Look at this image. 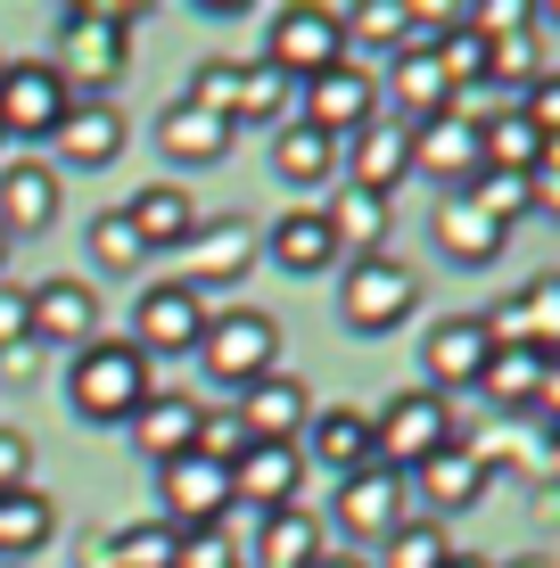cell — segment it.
Listing matches in <instances>:
<instances>
[{
    "label": "cell",
    "instance_id": "cell-1",
    "mask_svg": "<svg viewBox=\"0 0 560 568\" xmlns=\"http://www.w3.org/2000/svg\"><path fill=\"white\" fill-rule=\"evenodd\" d=\"M157 387V371H149L141 355H132V338H91L74 346V371H67V404L83 413L91 428H124L132 413H141V396Z\"/></svg>",
    "mask_w": 560,
    "mask_h": 568
},
{
    "label": "cell",
    "instance_id": "cell-2",
    "mask_svg": "<svg viewBox=\"0 0 560 568\" xmlns=\"http://www.w3.org/2000/svg\"><path fill=\"white\" fill-rule=\"evenodd\" d=\"M132 9H67L58 17V83L74 91V100H108L115 83H124L132 67Z\"/></svg>",
    "mask_w": 560,
    "mask_h": 568
},
{
    "label": "cell",
    "instance_id": "cell-3",
    "mask_svg": "<svg viewBox=\"0 0 560 568\" xmlns=\"http://www.w3.org/2000/svg\"><path fill=\"white\" fill-rule=\"evenodd\" d=\"M446 445H461V428H454V404L429 396V387H404V396H388L371 413V462L396 469V478H413V469L429 454H446Z\"/></svg>",
    "mask_w": 560,
    "mask_h": 568
},
{
    "label": "cell",
    "instance_id": "cell-4",
    "mask_svg": "<svg viewBox=\"0 0 560 568\" xmlns=\"http://www.w3.org/2000/svg\"><path fill=\"white\" fill-rule=\"evenodd\" d=\"M182 272H173V288H190L206 313H215V297L223 288H240L247 272H256V256H264V240H256V223H240V214H198V231H190L182 247Z\"/></svg>",
    "mask_w": 560,
    "mask_h": 568
},
{
    "label": "cell",
    "instance_id": "cell-5",
    "mask_svg": "<svg viewBox=\"0 0 560 568\" xmlns=\"http://www.w3.org/2000/svg\"><path fill=\"white\" fill-rule=\"evenodd\" d=\"M420 305V272L396 264V256H346V281H338V322L355 338H388V329L413 322Z\"/></svg>",
    "mask_w": 560,
    "mask_h": 568
},
{
    "label": "cell",
    "instance_id": "cell-6",
    "mask_svg": "<svg viewBox=\"0 0 560 568\" xmlns=\"http://www.w3.org/2000/svg\"><path fill=\"white\" fill-rule=\"evenodd\" d=\"M273 363H281V329H273V313H256V305L206 313V329H198V371H206V379H223L231 396H240V387L273 379Z\"/></svg>",
    "mask_w": 560,
    "mask_h": 568
},
{
    "label": "cell",
    "instance_id": "cell-7",
    "mask_svg": "<svg viewBox=\"0 0 560 568\" xmlns=\"http://www.w3.org/2000/svg\"><path fill=\"white\" fill-rule=\"evenodd\" d=\"M346 50V26L338 9H322V0H297V9H273V26H264V67L288 74V83H314V74H330Z\"/></svg>",
    "mask_w": 560,
    "mask_h": 568
},
{
    "label": "cell",
    "instance_id": "cell-8",
    "mask_svg": "<svg viewBox=\"0 0 560 568\" xmlns=\"http://www.w3.org/2000/svg\"><path fill=\"white\" fill-rule=\"evenodd\" d=\"M231 519V469L206 462V454H182L157 469V527L173 536H215Z\"/></svg>",
    "mask_w": 560,
    "mask_h": 568
},
{
    "label": "cell",
    "instance_id": "cell-9",
    "mask_svg": "<svg viewBox=\"0 0 560 568\" xmlns=\"http://www.w3.org/2000/svg\"><path fill=\"white\" fill-rule=\"evenodd\" d=\"M404 519H413V495H404L396 469L363 462V469H346V478H338V495H330V527H338L346 544H355V552H363V544H388Z\"/></svg>",
    "mask_w": 560,
    "mask_h": 568
},
{
    "label": "cell",
    "instance_id": "cell-10",
    "mask_svg": "<svg viewBox=\"0 0 560 568\" xmlns=\"http://www.w3.org/2000/svg\"><path fill=\"white\" fill-rule=\"evenodd\" d=\"M371 115H379V74L363 67V58H338L330 74L297 83V124H314L322 141H355Z\"/></svg>",
    "mask_w": 560,
    "mask_h": 568
},
{
    "label": "cell",
    "instance_id": "cell-11",
    "mask_svg": "<svg viewBox=\"0 0 560 568\" xmlns=\"http://www.w3.org/2000/svg\"><path fill=\"white\" fill-rule=\"evenodd\" d=\"M67 108H74V91L58 83L50 58H9L0 67V141H50Z\"/></svg>",
    "mask_w": 560,
    "mask_h": 568
},
{
    "label": "cell",
    "instance_id": "cell-12",
    "mask_svg": "<svg viewBox=\"0 0 560 568\" xmlns=\"http://www.w3.org/2000/svg\"><path fill=\"white\" fill-rule=\"evenodd\" d=\"M198 329H206V305L190 297V288H141V305H132V355H141L149 371L157 363H182V355H198Z\"/></svg>",
    "mask_w": 560,
    "mask_h": 568
},
{
    "label": "cell",
    "instance_id": "cell-13",
    "mask_svg": "<svg viewBox=\"0 0 560 568\" xmlns=\"http://www.w3.org/2000/svg\"><path fill=\"white\" fill-rule=\"evenodd\" d=\"M124 141H132V124L115 100H74L50 132V173H108L124 156Z\"/></svg>",
    "mask_w": 560,
    "mask_h": 568
},
{
    "label": "cell",
    "instance_id": "cell-14",
    "mask_svg": "<svg viewBox=\"0 0 560 568\" xmlns=\"http://www.w3.org/2000/svg\"><path fill=\"white\" fill-rule=\"evenodd\" d=\"M487 363H495V338L478 329V313H454V322H437L429 338H420V371H429V396H461V387H478L487 379Z\"/></svg>",
    "mask_w": 560,
    "mask_h": 568
},
{
    "label": "cell",
    "instance_id": "cell-15",
    "mask_svg": "<svg viewBox=\"0 0 560 568\" xmlns=\"http://www.w3.org/2000/svg\"><path fill=\"white\" fill-rule=\"evenodd\" d=\"M305 420H314V396H305L297 371H273V379L240 387V404H231V428H240L247 445H297Z\"/></svg>",
    "mask_w": 560,
    "mask_h": 568
},
{
    "label": "cell",
    "instance_id": "cell-16",
    "mask_svg": "<svg viewBox=\"0 0 560 568\" xmlns=\"http://www.w3.org/2000/svg\"><path fill=\"white\" fill-rule=\"evenodd\" d=\"M487 478H495V469L478 462L470 445H446V454H429L413 478H404V495H413V519H437V527H446L454 511H470V503L487 495Z\"/></svg>",
    "mask_w": 560,
    "mask_h": 568
},
{
    "label": "cell",
    "instance_id": "cell-17",
    "mask_svg": "<svg viewBox=\"0 0 560 568\" xmlns=\"http://www.w3.org/2000/svg\"><path fill=\"white\" fill-rule=\"evenodd\" d=\"M26 322L42 346H91L100 338V288L74 281V272H58V281H33L26 288Z\"/></svg>",
    "mask_w": 560,
    "mask_h": 568
},
{
    "label": "cell",
    "instance_id": "cell-18",
    "mask_svg": "<svg viewBox=\"0 0 560 568\" xmlns=\"http://www.w3.org/2000/svg\"><path fill=\"white\" fill-rule=\"evenodd\" d=\"M338 165H346V182H355V190L388 199L404 173H413V124H396V115H371L355 141H338Z\"/></svg>",
    "mask_w": 560,
    "mask_h": 568
},
{
    "label": "cell",
    "instance_id": "cell-19",
    "mask_svg": "<svg viewBox=\"0 0 560 568\" xmlns=\"http://www.w3.org/2000/svg\"><path fill=\"white\" fill-rule=\"evenodd\" d=\"M413 173H429V182L446 190H470L478 173H487V149H478V124H461V115H429V124H413Z\"/></svg>",
    "mask_w": 560,
    "mask_h": 568
},
{
    "label": "cell",
    "instance_id": "cell-20",
    "mask_svg": "<svg viewBox=\"0 0 560 568\" xmlns=\"http://www.w3.org/2000/svg\"><path fill=\"white\" fill-rule=\"evenodd\" d=\"M454 108V83L446 67H437L429 50H396L388 74H379V115H396V124H429V115Z\"/></svg>",
    "mask_w": 560,
    "mask_h": 568
},
{
    "label": "cell",
    "instance_id": "cell-21",
    "mask_svg": "<svg viewBox=\"0 0 560 568\" xmlns=\"http://www.w3.org/2000/svg\"><path fill=\"white\" fill-rule=\"evenodd\" d=\"M297 495H305V454L297 445H240V462H231V503L288 511Z\"/></svg>",
    "mask_w": 560,
    "mask_h": 568
},
{
    "label": "cell",
    "instance_id": "cell-22",
    "mask_svg": "<svg viewBox=\"0 0 560 568\" xmlns=\"http://www.w3.org/2000/svg\"><path fill=\"white\" fill-rule=\"evenodd\" d=\"M198 420H206V404H198V396H173V387L157 396V387H149V396H141V413H132L124 428H132V445H141V454L165 469V462L198 454Z\"/></svg>",
    "mask_w": 560,
    "mask_h": 568
},
{
    "label": "cell",
    "instance_id": "cell-23",
    "mask_svg": "<svg viewBox=\"0 0 560 568\" xmlns=\"http://www.w3.org/2000/svg\"><path fill=\"white\" fill-rule=\"evenodd\" d=\"M58 206H67V190H58L50 165H0V240H42L58 223Z\"/></svg>",
    "mask_w": 560,
    "mask_h": 568
},
{
    "label": "cell",
    "instance_id": "cell-24",
    "mask_svg": "<svg viewBox=\"0 0 560 568\" xmlns=\"http://www.w3.org/2000/svg\"><path fill=\"white\" fill-rule=\"evenodd\" d=\"M478 329H487L495 346H528V355H552V346H560V281H528L511 305L478 313Z\"/></svg>",
    "mask_w": 560,
    "mask_h": 568
},
{
    "label": "cell",
    "instance_id": "cell-25",
    "mask_svg": "<svg viewBox=\"0 0 560 568\" xmlns=\"http://www.w3.org/2000/svg\"><path fill=\"white\" fill-rule=\"evenodd\" d=\"M231 141H240V124H223V115H206V108H190V100H165L157 115V156L165 165H223Z\"/></svg>",
    "mask_w": 560,
    "mask_h": 568
},
{
    "label": "cell",
    "instance_id": "cell-26",
    "mask_svg": "<svg viewBox=\"0 0 560 568\" xmlns=\"http://www.w3.org/2000/svg\"><path fill=\"white\" fill-rule=\"evenodd\" d=\"M256 240H264V256H273L288 281H314V272L346 264V256H338V240H330V223H322V206H288L273 231H256Z\"/></svg>",
    "mask_w": 560,
    "mask_h": 568
},
{
    "label": "cell",
    "instance_id": "cell-27",
    "mask_svg": "<svg viewBox=\"0 0 560 568\" xmlns=\"http://www.w3.org/2000/svg\"><path fill=\"white\" fill-rule=\"evenodd\" d=\"M297 454L322 462V469H338V478H346V469H363V462H371V413H355V404H314Z\"/></svg>",
    "mask_w": 560,
    "mask_h": 568
},
{
    "label": "cell",
    "instance_id": "cell-28",
    "mask_svg": "<svg viewBox=\"0 0 560 568\" xmlns=\"http://www.w3.org/2000/svg\"><path fill=\"white\" fill-rule=\"evenodd\" d=\"M124 223H132V240L157 256V247H182L190 231H198V206H190L182 182H141V190L124 199Z\"/></svg>",
    "mask_w": 560,
    "mask_h": 568
},
{
    "label": "cell",
    "instance_id": "cell-29",
    "mask_svg": "<svg viewBox=\"0 0 560 568\" xmlns=\"http://www.w3.org/2000/svg\"><path fill=\"white\" fill-rule=\"evenodd\" d=\"M322 223H330L338 256H388V231H396V214H388V199H371V190L338 182V190H330V206H322Z\"/></svg>",
    "mask_w": 560,
    "mask_h": 568
},
{
    "label": "cell",
    "instance_id": "cell-30",
    "mask_svg": "<svg viewBox=\"0 0 560 568\" xmlns=\"http://www.w3.org/2000/svg\"><path fill=\"white\" fill-rule=\"evenodd\" d=\"M487 404L495 413H544L552 404V355H528V346H495L487 363Z\"/></svg>",
    "mask_w": 560,
    "mask_h": 568
},
{
    "label": "cell",
    "instance_id": "cell-31",
    "mask_svg": "<svg viewBox=\"0 0 560 568\" xmlns=\"http://www.w3.org/2000/svg\"><path fill=\"white\" fill-rule=\"evenodd\" d=\"M429 231H437V247H446L454 264H470V272H478V264H495V256L511 247V231H495L487 214H478L470 199H461V190H446V199H437Z\"/></svg>",
    "mask_w": 560,
    "mask_h": 568
},
{
    "label": "cell",
    "instance_id": "cell-32",
    "mask_svg": "<svg viewBox=\"0 0 560 568\" xmlns=\"http://www.w3.org/2000/svg\"><path fill=\"white\" fill-rule=\"evenodd\" d=\"M330 544H322V519L305 511V503H288V511H264L256 527V560L247 568H314Z\"/></svg>",
    "mask_w": 560,
    "mask_h": 568
},
{
    "label": "cell",
    "instance_id": "cell-33",
    "mask_svg": "<svg viewBox=\"0 0 560 568\" xmlns=\"http://www.w3.org/2000/svg\"><path fill=\"white\" fill-rule=\"evenodd\" d=\"M50 536H58V503L42 495V486H17V495H0V568H26Z\"/></svg>",
    "mask_w": 560,
    "mask_h": 568
},
{
    "label": "cell",
    "instance_id": "cell-34",
    "mask_svg": "<svg viewBox=\"0 0 560 568\" xmlns=\"http://www.w3.org/2000/svg\"><path fill=\"white\" fill-rule=\"evenodd\" d=\"M273 173H281L288 190H330L338 182V141H322L314 124L288 115V124L273 132Z\"/></svg>",
    "mask_w": 560,
    "mask_h": 568
},
{
    "label": "cell",
    "instance_id": "cell-35",
    "mask_svg": "<svg viewBox=\"0 0 560 568\" xmlns=\"http://www.w3.org/2000/svg\"><path fill=\"white\" fill-rule=\"evenodd\" d=\"M288 115H297V83H288V74H273L256 58V67H240V108H231V124H288Z\"/></svg>",
    "mask_w": 560,
    "mask_h": 568
},
{
    "label": "cell",
    "instance_id": "cell-36",
    "mask_svg": "<svg viewBox=\"0 0 560 568\" xmlns=\"http://www.w3.org/2000/svg\"><path fill=\"white\" fill-rule=\"evenodd\" d=\"M338 26H346V50H413V9L404 0H363V9H338Z\"/></svg>",
    "mask_w": 560,
    "mask_h": 568
},
{
    "label": "cell",
    "instance_id": "cell-37",
    "mask_svg": "<svg viewBox=\"0 0 560 568\" xmlns=\"http://www.w3.org/2000/svg\"><path fill=\"white\" fill-rule=\"evenodd\" d=\"M429 58L446 67L454 91H487V33H470V17H454V26L429 42Z\"/></svg>",
    "mask_w": 560,
    "mask_h": 568
},
{
    "label": "cell",
    "instance_id": "cell-38",
    "mask_svg": "<svg viewBox=\"0 0 560 568\" xmlns=\"http://www.w3.org/2000/svg\"><path fill=\"white\" fill-rule=\"evenodd\" d=\"M478 149H487V173H536V156H544L552 141H536V132L519 124V108H503L487 132H478Z\"/></svg>",
    "mask_w": 560,
    "mask_h": 568
},
{
    "label": "cell",
    "instance_id": "cell-39",
    "mask_svg": "<svg viewBox=\"0 0 560 568\" xmlns=\"http://www.w3.org/2000/svg\"><path fill=\"white\" fill-rule=\"evenodd\" d=\"M173 527H157V519H132V527H115L108 536V552H100V568H173Z\"/></svg>",
    "mask_w": 560,
    "mask_h": 568
},
{
    "label": "cell",
    "instance_id": "cell-40",
    "mask_svg": "<svg viewBox=\"0 0 560 568\" xmlns=\"http://www.w3.org/2000/svg\"><path fill=\"white\" fill-rule=\"evenodd\" d=\"M454 560V536L437 519H404L388 544H379V568H446Z\"/></svg>",
    "mask_w": 560,
    "mask_h": 568
},
{
    "label": "cell",
    "instance_id": "cell-41",
    "mask_svg": "<svg viewBox=\"0 0 560 568\" xmlns=\"http://www.w3.org/2000/svg\"><path fill=\"white\" fill-rule=\"evenodd\" d=\"M83 247H91V264H100V272H141V264H149V247L132 240V223H124V206H115V214H91V223H83Z\"/></svg>",
    "mask_w": 560,
    "mask_h": 568
},
{
    "label": "cell",
    "instance_id": "cell-42",
    "mask_svg": "<svg viewBox=\"0 0 560 568\" xmlns=\"http://www.w3.org/2000/svg\"><path fill=\"white\" fill-rule=\"evenodd\" d=\"M190 108H206V115H223L231 124V108H240V67H231V58H206L198 74H190V91H182Z\"/></svg>",
    "mask_w": 560,
    "mask_h": 568
},
{
    "label": "cell",
    "instance_id": "cell-43",
    "mask_svg": "<svg viewBox=\"0 0 560 568\" xmlns=\"http://www.w3.org/2000/svg\"><path fill=\"white\" fill-rule=\"evenodd\" d=\"M17 486H33V437L0 428V495H17Z\"/></svg>",
    "mask_w": 560,
    "mask_h": 568
},
{
    "label": "cell",
    "instance_id": "cell-44",
    "mask_svg": "<svg viewBox=\"0 0 560 568\" xmlns=\"http://www.w3.org/2000/svg\"><path fill=\"white\" fill-rule=\"evenodd\" d=\"M26 338H33V322H26V288L0 281V355H26Z\"/></svg>",
    "mask_w": 560,
    "mask_h": 568
},
{
    "label": "cell",
    "instance_id": "cell-45",
    "mask_svg": "<svg viewBox=\"0 0 560 568\" xmlns=\"http://www.w3.org/2000/svg\"><path fill=\"white\" fill-rule=\"evenodd\" d=\"M314 568H371V560H363V552H322Z\"/></svg>",
    "mask_w": 560,
    "mask_h": 568
},
{
    "label": "cell",
    "instance_id": "cell-46",
    "mask_svg": "<svg viewBox=\"0 0 560 568\" xmlns=\"http://www.w3.org/2000/svg\"><path fill=\"white\" fill-rule=\"evenodd\" d=\"M446 568H495V560H478V552H454V560H446Z\"/></svg>",
    "mask_w": 560,
    "mask_h": 568
},
{
    "label": "cell",
    "instance_id": "cell-47",
    "mask_svg": "<svg viewBox=\"0 0 560 568\" xmlns=\"http://www.w3.org/2000/svg\"><path fill=\"white\" fill-rule=\"evenodd\" d=\"M495 568H552V560H536V552H528V560H495Z\"/></svg>",
    "mask_w": 560,
    "mask_h": 568
},
{
    "label": "cell",
    "instance_id": "cell-48",
    "mask_svg": "<svg viewBox=\"0 0 560 568\" xmlns=\"http://www.w3.org/2000/svg\"><path fill=\"white\" fill-rule=\"evenodd\" d=\"M0 264H9V240H0Z\"/></svg>",
    "mask_w": 560,
    "mask_h": 568
},
{
    "label": "cell",
    "instance_id": "cell-49",
    "mask_svg": "<svg viewBox=\"0 0 560 568\" xmlns=\"http://www.w3.org/2000/svg\"><path fill=\"white\" fill-rule=\"evenodd\" d=\"M0 67H9V58H0Z\"/></svg>",
    "mask_w": 560,
    "mask_h": 568
},
{
    "label": "cell",
    "instance_id": "cell-50",
    "mask_svg": "<svg viewBox=\"0 0 560 568\" xmlns=\"http://www.w3.org/2000/svg\"><path fill=\"white\" fill-rule=\"evenodd\" d=\"M0 149H9V141H0Z\"/></svg>",
    "mask_w": 560,
    "mask_h": 568
},
{
    "label": "cell",
    "instance_id": "cell-51",
    "mask_svg": "<svg viewBox=\"0 0 560 568\" xmlns=\"http://www.w3.org/2000/svg\"><path fill=\"white\" fill-rule=\"evenodd\" d=\"M240 568H247V560H240Z\"/></svg>",
    "mask_w": 560,
    "mask_h": 568
}]
</instances>
